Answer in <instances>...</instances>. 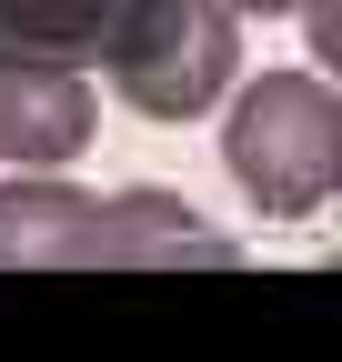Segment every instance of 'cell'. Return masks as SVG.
<instances>
[{
    "instance_id": "6da1fadb",
    "label": "cell",
    "mask_w": 342,
    "mask_h": 362,
    "mask_svg": "<svg viewBox=\"0 0 342 362\" xmlns=\"http://www.w3.org/2000/svg\"><path fill=\"white\" fill-rule=\"evenodd\" d=\"M171 262H232V232L182 192H81L61 171L0 181V272H171Z\"/></svg>"
},
{
    "instance_id": "7a4b0ae2",
    "label": "cell",
    "mask_w": 342,
    "mask_h": 362,
    "mask_svg": "<svg viewBox=\"0 0 342 362\" xmlns=\"http://www.w3.org/2000/svg\"><path fill=\"white\" fill-rule=\"evenodd\" d=\"M232 121H222V161L272 221H312L342 192V101L322 71H262V81H232L222 90Z\"/></svg>"
},
{
    "instance_id": "3957f363",
    "label": "cell",
    "mask_w": 342,
    "mask_h": 362,
    "mask_svg": "<svg viewBox=\"0 0 342 362\" xmlns=\"http://www.w3.org/2000/svg\"><path fill=\"white\" fill-rule=\"evenodd\" d=\"M242 71V21L222 0H131L111 21V90L141 121H201Z\"/></svg>"
},
{
    "instance_id": "277c9868",
    "label": "cell",
    "mask_w": 342,
    "mask_h": 362,
    "mask_svg": "<svg viewBox=\"0 0 342 362\" xmlns=\"http://www.w3.org/2000/svg\"><path fill=\"white\" fill-rule=\"evenodd\" d=\"M101 101L61 61H0V171H61L91 151Z\"/></svg>"
},
{
    "instance_id": "5b68a950",
    "label": "cell",
    "mask_w": 342,
    "mask_h": 362,
    "mask_svg": "<svg viewBox=\"0 0 342 362\" xmlns=\"http://www.w3.org/2000/svg\"><path fill=\"white\" fill-rule=\"evenodd\" d=\"M232 21H312V51H342V0H222Z\"/></svg>"
}]
</instances>
